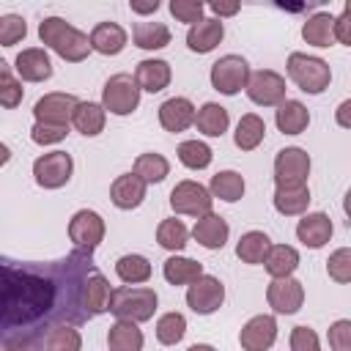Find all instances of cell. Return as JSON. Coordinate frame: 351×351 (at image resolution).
<instances>
[{
  "mask_svg": "<svg viewBox=\"0 0 351 351\" xmlns=\"http://www.w3.org/2000/svg\"><path fill=\"white\" fill-rule=\"evenodd\" d=\"M176 154H178V162L189 170H206L214 159V151L203 140H184Z\"/></svg>",
  "mask_w": 351,
  "mask_h": 351,
  "instance_id": "39",
  "label": "cell"
},
{
  "mask_svg": "<svg viewBox=\"0 0 351 351\" xmlns=\"http://www.w3.org/2000/svg\"><path fill=\"white\" fill-rule=\"evenodd\" d=\"M22 99H25V88H22V82L8 71V74H3L0 77V107H5V110H16L19 104H22Z\"/></svg>",
  "mask_w": 351,
  "mask_h": 351,
  "instance_id": "44",
  "label": "cell"
},
{
  "mask_svg": "<svg viewBox=\"0 0 351 351\" xmlns=\"http://www.w3.org/2000/svg\"><path fill=\"white\" fill-rule=\"evenodd\" d=\"M44 346L47 351H82V335L77 326L60 324L49 329V335L44 337Z\"/></svg>",
  "mask_w": 351,
  "mask_h": 351,
  "instance_id": "41",
  "label": "cell"
},
{
  "mask_svg": "<svg viewBox=\"0 0 351 351\" xmlns=\"http://www.w3.org/2000/svg\"><path fill=\"white\" fill-rule=\"evenodd\" d=\"M186 351H217L211 343H195V346H189Z\"/></svg>",
  "mask_w": 351,
  "mask_h": 351,
  "instance_id": "55",
  "label": "cell"
},
{
  "mask_svg": "<svg viewBox=\"0 0 351 351\" xmlns=\"http://www.w3.org/2000/svg\"><path fill=\"white\" fill-rule=\"evenodd\" d=\"M3 74H8V63L0 58V77H3Z\"/></svg>",
  "mask_w": 351,
  "mask_h": 351,
  "instance_id": "56",
  "label": "cell"
},
{
  "mask_svg": "<svg viewBox=\"0 0 351 351\" xmlns=\"http://www.w3.org/2000/svg\"><path fill=\"white\" fill-rule=\"evenodd\" d=\"M3 351H30V346L22 343V340H5L3 343Z\"/></svg>",
  "mask_w": 351,
  "mask_h": 351,
  "instance_id": "53",
  "label": "cell"
},
{
  "mask_svg": "<svg viewBox=\"0 0 351 351\" xmlns=\"http://www.w3.org/2000/svg\"><path fill=\"white\" fill-rule=\"evenodd\" d=\"M184 335H186V318L181 313L170 310V313L159 315V321H156V340L162 346H176V343L184 340Z\"/></svg>",
  "mask_w": 351,
  "mask_h": 351,
  "instance_id": "40",
  "label": "cell"
},
{
  "mask_svg": "<svg viewBox=\"0 0 351 351\" xmlns=\"http://www.w3.org/2000/svg\"><path fill=\"white\" fill-rule=\"evenodd\" d=\"M291 351H321V340L310 326L291 329Z\"/></svg>",
  "mask_w": 351,
  "mask_h": 351,
  "instance_id": "47",
  "label": "cell"
},
{
  "mask_svg": "<svg viewBox=\"0 0 351 351\" xmlns=\"http://www.w3.org/2000/svg\"><path fill=\"white\" fill-rule=\"evenodd\" d=\"M80 99L74 93H63V90H55V93H44L36 104H33V115H36V123H52V126H69L71 123V115L77 110Z\"/></svg>",
  "mask_w": 351,
  "mask_h": 351,
  "instance_id": "11",
  "label": "cell"
},
{
  "mask_svg": "<svg viewBox=\"0 0 351 351\" xmlns=\"http://www.w3.org/2000/svg\"><path fill=\"white\" fill-rule=\"evenodd\" d=\"M247 96L252 104L258 107H277L280 101H285V77L277 74L274 69H261V71H250L247 80Z\"/></svg>",
  "mask_w": 351,
  "mask_h": 351,
  "instance_id": "8",
  "label": "cell"
},
{
  "mask_svg": "<svg viewBox=\"0 0 351 351\" xmlns=\"http://www.w3.org/2000/svg\"><path fill=\"white\" fill-rule=\"evenodd\" d=\"M277 340V318L274 315H252L241 332H239V346L244 351H269Z\"/></svg>",
  "mask_w": 351,
  "mask_h": 351,
  "instance_id": "14",
  "label": "cell"
},
{
  "mask_svg": "<svg viewBox=\"0 0 351 351\" xmlns=\"http://www.w3.org/2000/svg\"><path fill=\"white\" fill-rule=\"evenodd\" d=\"M38 38L44 47H49L58 58H63L69 63H82L90 52L88 33H82L63 16H44L38 22Z\"/></svg>",
  "mask_w": 351,
  "mask_h": 351,
  "instance_id": "1",
  "label": "cell"
},
{
  "mask_svg": "<svg viewBox=\"0 0 351 351\" xmlns=\"http://www.w3.org/2000/svg\"><path fill=\"white\" fill-rule=\"evenodd\" d=\"M115 274L121 282L126 285H140V282H148L151 280V261L145 255H121L115 261Z\"/></svg>",
  "mask_w": 351,
  "mask_h": 351,
  "instance_id": "36",
  "label": "cell"
},
{
  "mask_svg": "<svg viewBox=\"0 0 351 351\" xmlns=\"http://www.w3.org/2000/svg\"><path fill=\"white\" fill-rule=\"evenodd\" d=\"M156 241H159V247H165L170 252H181L186 247V241H189V230H186V225L181 219L170 217V219H162L156 225Z\"/></svg>",
  "mask_w": 351,
  "mask_h": 351,
  "instance_id": "38",
  "label": "cell"
},
{
  "mask_svg": "<svg viewBox=\"0 0 351 351\" xmlns=\"http://www.w3.org/2000/svg\"><path fill=\"white\" fill-rule=\"evenodd\" d=\"M348 112H351V99L340 101V107H337V123H340L343 129H348V126H351V118H348Z\"/></svg>",
  "mask_w": 351,
  "mask_h": 351,
  "instance_id": "52",
  "label": "cell"
},
{
  "mask_svg": "<svg viewBox=\"0 0 351 351\" xmlns=\"http://www.w3.org/2000/svg\"><path fill=\"white\" fill-rule=\"evenodd\" d=\"M110 293H112V288H110L107 277L99 274V271H93V274L82 282V307H85V313H88V315H101V313H107V310H110Z\"/></svg>",
  "mask_w": 351,
  "mask_h": 351,
  "instance_id": "25",
  "label": "cell"
},
{
  "mask_svg": "<svg viewBox=\"0 0 351 351\" xmlns=\"http://www.w3.org/2000/svg\"><path fill=\"white\" fill-rule=\"evenodd\" d=\"M156 304H159V296H156L154 288H148V285H121V288H112L107 313H112L121 321L143 324V321L154 318Z\"/></svg>",
  "mask_w": 351,
  "mask_h": 351,
  "instance_id": "2",
  "label": "cell"
},
{
  "mask_svg": "<svg viewBox=\"0 0 351 351\" xmlns=\"http://www.w3.org/2000/svg\"><path fill=\"white\" fill-rule=\"evenodd\" d=\"M14 69L19 74V80L25 82H44L52 77V60L47 55V49L41 47H27L14 58Z\"/></svg>",
  "mask_w": 351,
  "mask_h": 351,
  "instance_id": "17",
  "label": "cell"
},
{
  "mask_svg": "<svg viewBox=\"0 0 351 351\" xmlns=\"http://www.w3.org/2000/svg\"><path fill=\"white\" fill-rule=\"evenodd\" d=\"M162 274H165V280L170 285H189V282H195L203 274V263L192 261L186 255H170L162 263Z\"/></svg>",
  "mask_w": 351,
  "mask_h": 351,
  "instance_id": "34",
  "label": "cell"
},
{
  "mask_svg": "<svg viewBox=\"0 0 351 351\" xmlns=\"http://www.w3.org/2000/svg\"><path fill=\"white\" fill-rule=\"evenodd\" d=\"M132 173L140 176L145 184H159V181H165L170 176V162L162 154L148 151V154H140L134 159V170Z\"/></svg>",
  "mask_w": 351,
  "mask_h": 351,
  "instance_id": "37",
  "label": "cell"
},
{
  "mask_svg": "<svg viewBox=\"0 0 351 351\" xmlns=\"http://www.w3.org/2000/svg\"><path fill=\"white\" fill-rule=\"evenodd\" d=\"M170 80H173V69H170V63L162 60V58H145V60H140L137 69H134V82H137V88H140V90H148V93L165 90V88L170 85Z\"/></svg>",
  "mask_w": 351,
  "mask_h": 351,
  "instance_id": "22",
  "label": "cell"
},
{
  "mask_svg": "<svg viewBox=\"0 0 351 351\" xmlns=\"http://www.w3.org/2000/svg\"><path fill=\"white\" fill-rule=\"evenodd\" d=\"M104 112L112 115H132L140 107V88L132 74H112L104 88H101V101Z\"/></svg>",
  "mask_w": 351,
  "mask_h": 351,
  "instance_id": "4",
  "label": "cell"
},
{
  "mask_svg": "<svg viewBox=\"0 0 351 351\" xmlns=\"http://www.w3.org/2000/svg\"><path fill=\"white\" fill-rule=\"evenodd\" d=\"M104 233H107V225H104L101 214L93 211V208H80V211H74V217L69 219V239H71L74 247H80V250L93 252V250L104 241Z\"/></svg>",
  "mask_w": 351,
  "mask_h": 351,
  "instance_id": "9",
  "label": "cell"
},
{
  "mask_svg": "<svg viewBox=\"0 0 351 351\" xmlns=\"http://www.w3.org/2000/svg\"><path fill=\"white\" fill-rule=\"evenodd\" d=\"M274 123L282 134H302L310 126V110L296 99H285L274 110Z\"/></svg>",
  "mask_w": 351,
  "mask_h": 351,
  "instance_id": "24",
  "label": "cell"
},
{
  "mask_svg": "<svg viewBox=\"0 0 351 351\" xmlns=\"http://www.w3.org/2000/svg\"><path fill=\"white\" fill-rule=\"evenodd\" d=\"M129 8H132V14H156V8H159V0H145V3H137V0H132V3H129Z\"/></svg>",
  "mask_w": 351,
  "mask_h": 351,
  "instance_id": "51",
  "label": "cell"
},
{
  "mask_svg": "<svg viewBox=\"0 0 351 351\" xmlns=\"http://www.w3.org/2000/svg\"><path fill=\"white\" fill-rule=\"evenodd\" d=\"M145 189H148V184H145L140 176L123 173V176H118V178L110 184V200H112L115 208L132 211V208H137V206L145 200Z\"/></svg>",
  "mask_w": 351,
  "mask_h": 351,
  "instance_id": "18",
  "label": "cell"
},
{
  "mask_svg": "<svg viewBox=\"0 0 351 351\" xmlns=\"http://www.w3.org/2000/svg\"><path fill=\"white\" fill-rule=\"evenodd\" d=\"M222 38H225V22L217 16H203L200 22L189 25V30H186V47L197 55L217 49Z\"/></svg>",
  "mask_w": 351,
  "mask_h": 351,
  "instance_id": "16",
  "label": "cell"
},
{
  "mask_svg": "<svg viewBox=\"0 0 351 351\" xmlns=\"http://www.w3.org/2000/svg\"><path fill=\"white\" fill-rule=\"evenodd\" d=\"M159 123L165 132H186L195 123V104L186 96H173L159 104Z\"/></svg>",
  "mask_w": 351,
  "mask_h": 351,
  "instance_id": "19",
  "label": "cell"
},
{
  "mask_svg": "<svg viewBox=\"0 0 351 351\" xmlns=\"http://www.w3.org/2000/svg\"><path fill=\"white\" fill-rule=\"evenodd\" d=\"M27 36V22L19 14H3L0 16V47H14Z\"/></svg>",
  "mask_w": 351,
  "mask_h": 351,
  "instance_id": "42",
  "label": "cell"
},
{
  "mask_svg": "<svg viewBox=\"0 0 351 351\" xmlns=\"http://www.w3.org/2000/svg\"><path fill=\"white\" fill-rule=\"evenodd\" d=\"M71 123L80 134L85 137H96L104 132V123H107V112L99 101H80L74 115H71Z\"/></svg>",
  "mask_w": 351,
  "mask_h": 351,
  "instance_id": "30",
  "label": "cell"
},
{
  "mask_svg": "<svg viewBox=\"0 0 351 351\" xmlns=\"http://www.w3.org/2000/svg\"><path fill=\"white\" fill-rule=\"evenodd\" d=\"M132 41H134V47L148 49V52L165 49V47L170 44V27H167L165 22L143 19V22H137V25L132 27Z\"/></svg>",
  "mask_w": 351,
  "mask_h": 351,
  "instance_id": "29",
  "label": "cell"
},
{
  "mask_svg": "<svg viewBox=\"0 0 351 351\" xmlns=\"http://www.w3.org/2000/svg\"><path fill=\"white\" fill-rule=\"evenodd\" d=\"M71 173H74V159L66 151H49V154H41L33 162V178H36V184L41 189H60V186H66Z\"/></svg>",
  "mask_w": 351,
  "mask_h": 351,
  "instance_id": "6",
  "label": "cell"
},
{
  "mask_svg": "<svg viewBox=\"0 0 351 351\" xmlns=\"http://www.w3.org/2000/svg\"><path fill=\"white\" fill-rule=\"evenodd\" d=\"M143 329L134 321H115L107 332V348L110 351H143Z\"/></svg>",
  "mask_w": 351,
  "mask_h": 351,
  "instance_id": "32",
  "label": "cell"
},
{
  "mask_svg": "<svg viewBox=\"0 0 351 351\" xmlns=\"http://www.w3.org/2000/svg\"><path fill=\"white\" fill-rule=\"evenodd\" d=\"M263 269L269 271L271 280H282V277H293V271L299 269V252L291 244H271L269 255L263 261Z\"/></svg>",
  "mask_w": 351,
  "mask_h": 351,
  "instance_id": "27",
  "label": "cell"
},
{
  "mask_svg": "<svg viewBox=\"0 0 351 351\" xmlns=\"http://www.w3.org/2000/svg\"><path fill=\"white\" fill-rule=\"evenodd\" d=\"M288 77L293 80V85L304 93H324L332 82V69L324 58H315V55H307V52H291L288 55Z\"/></svg>",
  "mask_w": 351,
  "mask_h": 351,
  "instance_id": "3",
  "label": "cell"
},
{
  "mask_svg": "<svg viewBox=\"0 0 351 351\" xmlns=\"http://www.w3.org/2000/svg\"><path fill=\"white\" fill-rule=\"evenodd\" d=\"M192 126H197V132L206 134V137H222L230 126V115L222 104L206 101L200 110H195V123Z\"/></svg>",
  "mask_w": 351,
  "mask_h": 351,
  "instance_id": "26",
  "label": "cell"
},
{
  "mask_svg": "<svg viewBox=\"0 0 351 351\" xmlns=\"http://www.w3.org/2000/svg\"><path fill=\"white\" fill-rule=\"evenodd\" d=\"M271 200H274L277 214H282V217H302L313 197H310L307 181H299V184H277Z\"/></svg>",
  "mask_w": 351,
  "mask_h": 351,
  "instance_id": "20",
  "label": "cell"
},
{
  "mask_svg": "<svg viewBox=\"0 0 351 351\" xmlns=\"http://www.w3.org/2000/svg\"><path fill=\"white\" fill-rule=\"evenodd\" d=\"M266 302L274 313L280 315H293L302 310L304 304V285L296 277H282V280H271L266 288Z\"/></svg>",
  "mask_w": 351,
  "mask_h": 351,
  "instance_id": "12",
  "label": "cell"
},
{
  "mask_svg": "<svg viewBox=\"0 0 351 351\" xmlns=\"http://www.w3.org/2000/svg\"><path fill=\"white\" fill-rule=\"evenodd\" d=\"M332 233H335L332 219L324 211H304L296 225V239L310 250H321L324 244H329Z\"/></svg>",
  "mask_w": 351,
  "mask_h": 351,
  "instance_id": "15",
  "label": "cell"
},
{
  "mask_svg": "<svg viewBox=\"0 0 351 351\" xmlns=\"http://www.w3.org/2000/svg\"><path fill=\"white\" fill-rule=\"evenodd\" d=\"M263 137H266V123H263L261 115L247 112V115L239 118L236 132H233L236 148H241V151H255V148L263 143Z\"/></svg>",
  "mask_w": 351,
  "mask_h": 351,
  "instance_id": "35",
  "label": "cell"
},
{
  "mask_svg": "<svg viewBox=\"0 0 351 351\" xmlns=\"http://www.w3.org/2000/svg\"><path fill=\"white\" fill-rule=\"evenodd\" d=\"M170 14L178 19V22H186V25H195L203 19V11L206 5L200 0H170Z\"/></svg>",
  "mask_w": 351,
  "mask_h": 351,
  "instance_id": "45",
  "label": "cell"
},
{
  "mask_svg": "<svg viewBox=\"0 0 351 351\" xmlns=\"http://www.w3.org/2000/svg\"><path fill=\"white\" fill-rule=\"evenodd\" d=\"M335 41L351 47V5H346L340 16H335Z\"/></svg>",
  "mask_w": 351,
  "mask_h": 351,
  "instance_id": "49",
  "label": "cell"
},
{
  "mask_svg": "<svg viewBox=\"0 0 351 351\" xmlns=\"http://www.w3.org/2000/svg\"><path fill=\"white\" fill-rule=\"evenodd\" d=\"M8 159H11V148H8L5 143H0V167H3Z\"/></svg>",
  "mask_w": 351,
  "mask_h": 351,
  "instance_id": "54",
  "label": "cell"
},
{
  "mask_svg": "<svg viewBox=\"0 0 351 351\" xmlns=\"http://www.w3.org/2000/svg\"><path fill=\"white\" fill-rule=\"evenodd\" d=\"M228 236H230V228H228V219L225 217L208 211V214H203V217L195 219L192 239L200 247H206V250H222L225 241H228Z\"/></svg>",
  "mask_w": 351,
  "mask_h": 351,
  "instance_id": "21",
  "label": "cell"
},
{
  "mask_svg": "<svg viewBox=\"0 0 351 351\" xmlns=\"http://www.w3.org/2000/svg\"><path fill=\"white\" fill-rule=\"evenodd\" d=\"M329 346L332 351H351V321L340 318L329 326Z\"/></svg>",
  "mask_w": 351,
  "mask_h": 351,
  "instance_id": "48",
  "label": "cell"
},
{
  "mask_svg": "<svg viewBox=\"0 0 351 351\" xmlns=\"http://www.w3.org/2000/svg\"><path fill=\"white\" fill-rule=\"evenodd\" d=\"M69 134V126H52V123H33L30 129V140L36 145H58L63 143Z\"/></svg>",
  "mask_w": 351,
  "mask_h": 351,
  "instance_id": "46",
  "label": "cell"
},
{
  "mask_svg": "<svg viewBox=\"0 0 351 351\" xmlns=\"http://www.w3.org/2000/svg\"><path fill=\"white\" fill-rule=\"evenodd\" d=\"M211 88L219 90L222 96H236L239 90L247 88L250 80V63L241 55H222L214 66H211Z\"/></svg>",
  "mask_w": 351,
  "mask_h": 351,
  "instance_id": "5",
  "label": "cell"
},
{
  "mask_svg": "<svg viewBox=\"0 0 351 351\" xmlns=\"http://www.w3.org/2000/svg\"><path fill=\"white\" fill-rule=\"evenodd\" d=\"M214 206V197L208 195V189L200 184V181H178L173 189H170V208L176 214H186V217H203L208 214Z\"/></svg>",
  "mask_w": 351,
  "mask_h": 351,
  "instance_id": "7",
  "label": "cell"
},
{
  "mask_svg": "<svg viewBox=\"0 0 351 351\" xmlns=\"http://www.w3.org/2000/svg\"><path fill=\"white\" fill-rule=\"evenodd\" d=\"M225 302V285L219 277L214 274H200L195 282H189L186 288V304L192 313L197 315H211L222 307Z\"/></svg>",
  "mask_w": 351,
  "mask_h": 351,
  "instance_id": "10",
  "label": "cell"
},
{
  "mask_svg": "<svg viewBox=\"0 0 351 351\" xmlns=\"http://www.w3.org/2000/svg\"><path fill=\"white\" fill-rule=\"evenodd\" d=\"M206 189H208L211 197H219L225 203H236V200L244 197L247 184H244V176L241 173H236V170H219V173L211 176V181H208Z\"/></svg>",
  "mask_w": 351,
  "mask_h": 351,
  "instance_id": "31",
  "label": "cell"
},
{
  "mask_svg": "<svg viewBox=\"0 0 351 351\" xmlns=\"http://www.w3.org/2000/svg\"><path fill=\"white\" fill-rule=\"evenodd\" d=\"M88 44L93 52L99 55H118L123 52V47L129 44V33L118 25V22H99L90 33H88Z\"/></svg>",
  "mask_w": 351,
  "mask_h": 351,
  "instance_id": "23",
  "label": "cell"
},
{
  "mask_svg": "<svg viewBox=\"0 0 351 351\" xmlns=\"http://www.w3.org/2000/svg\"><path fill=\"white\" fill-rule=\"evenodd\" d=\"M310 176V154L299 145H288L274 156V184H299Z\"/></svg>",
  "mask_w": 351,
  "mask_h": 351,
  "instance_id": "13",
  "label": "cell"
},
{
  "mask_svg": "<svg viewBox=\"0 0 351 351\" xmlns=\"http://www.w3.org/2000/svg\"><path fill=\"white\" fill-rule=\"evenodd\" d=\"M326 274H329L335 282H340V285L351 282V250H348V247H340V250H335V252L329 255V261H326Z\"/></svg>",
  "mask_w": 351,
  "mask_h": 351,
  "instance_id": "43",
  "label": "cell"
},
{
  "mask_svg": "<svg viewBox=\"0 0 351 351\" xmlns=\"http://www.w3.org/2000/svg\"><path fill=\"white\" fill-rule=\"evenodd\" d=\"M302 38L313 47H332L335 44V16L329 11H318L304 19L302 25Z\"/></svg>",
  "mask_w": 351,
  "mask_h": 351,
  "instance_id": "28",
  "label": "cell"
},
{
  "mask_svg": "<svg viewBox=\"0 0 351 351\" xmlns=\"http://www.w3.org/2000/svg\"><path fill=\"white\" fill-rule=\"evenodd\" d=\"M269 247H271V239L263 230H247L236 241V255H239L241 263L261 266L266 261V255H269Z\"/></svg>",
  "mask_w": 351,
  "mask_h": 351,
  "instance_id": "33",
  "label": "cell"
},
{
  "mask_svg": "<svg viewBox=\"0 0 351 351\" xmlns=\"http://www.w3.org/2000/svg\"><path fill=\"white\" fill-rule=\"evenodd\" d=\"M208 8L217 14V19H222V16H233V14H239V3H225V0H211L208 3Z\"/></svg>",
  "mask_w": 351,
  "mask_h": 351,
  "instance_id": "50",
  "label": "cell"
}]
</instances>
